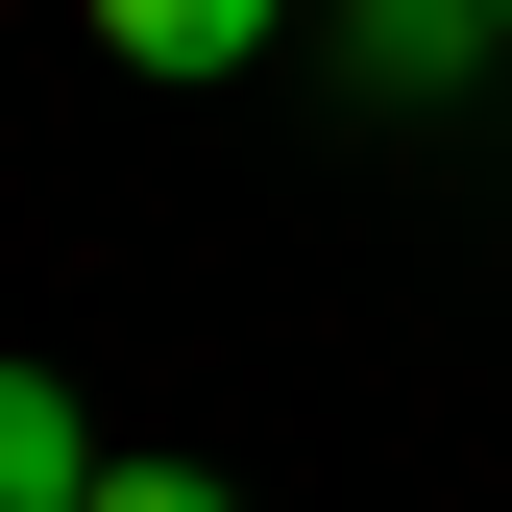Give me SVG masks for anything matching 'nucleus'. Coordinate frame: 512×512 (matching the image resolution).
Masks as SVG:
<instances>
[{
  "label": "nucleus",
  "instance_id": "nucleus-5",
  "mask_svg": "<svg viewBox=\"0 0 512 512\" xmlns=\"http://www.w3.org/2000/svg\"><path fill=\"white\" fill-rule=\"evenodd\" d=\"M488 25H512V0H488Z\"/></svg>",
  "mask_w": 512,
  "mask_h": 512
},
{
  "label": "nucleus",
  "instance_id": "nucleus-4",
  "mask_svg": "<svg viewBox=\"0 0 512 512\" xmlns=\"http://www.w3.org/2000/svg\"><path fill=\"white\" fill-rule=\"evenodd\" d=\"M74 512H244V488H196V464H98Z\"/></svg>",
  "mask_w": 512,
  "mask_h": 512
},
{
  "label": "nucleus",
  "instance_id": "nucleus-3",
  "mask_svg": "<svg viewBox=\"0 0 512 512\" xmlns=\"http://www.w3.org/2000/svg\"><path fill=\"white\" fill-rule=\"evenodd\" d=\"M98 488V439H74V391H25V366H0V512H74Z\"/></svg>",
  "mask_w": 512,
  "mask_h": 512
},
{
  "label": "nucleus",
  "instance_id": "nucleus-2",
  "mask_svg": "<svg viewBox=\"0 0 512 512\" xmlns=\"http://www.w3.org/2000/svg\"><path fill=\"white\" fill-rule=\"evenodd\" d=\"M269 25H293V0H98V49H122V74H171V98H196V74H244Z\"/></svg>",
  "mask_w": 512,
  "mask_h": 512
},
{
  "label": "nucleus",
  "instance_id": "nucleus-1",
  "mask_svg": "<svg viewBox=\"0 0 512 512\" xmlns=\"http://www.w3.org/2000/svg\"><path fill=\"white\" fill-rule=\"evenodd\" d=\"M488 49H512L488 0H342V74H366V98H464Z\"/></svg>",
  "mask_w": 512,
  "mask_h": 512
}]
</instances>
